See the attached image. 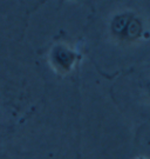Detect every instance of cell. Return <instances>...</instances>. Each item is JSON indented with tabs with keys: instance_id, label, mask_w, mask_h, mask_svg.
<instances>
[{
	"instance_id": "6da1fadb",
	"label": "cell",
	"mask_w": 150,
	"mask_h": 159,
	"mask_svg": "<svg viewBox=\"0 0 150 159\" xmlns=\"http://www.w3.org/2000/svg\"><path fill=\"white\" fill-rule=\"evenodd\" d=\"M143 27L142 23L134 13H122L118 14L111 21V32L114 37L120 41L129 43L139 39L142 34Z\"/></svg>"
},
{
	"instance_id": "7a4b0ae2",
	"label": "cell",
	"mask_w": 150,
	"mask_h": 159,
	"mask_svg": "<svg viewBox=\"0 0 150 159\" xmlns=\"http://www.w3.org/2000/svg\"><path fill=\"white\" fill-rule=\"evenodd\" d=\"M79 54L73 48L63 44L55 45L49 53V60L52 67L59 73H67L69 72L75 63L78 61Z\"/></svg>"
},
{
	"instance_id": "3957f363",
	"label": "cell",
	"mask_w": 150,
	"mask_h": 159,
	"mask_svg": "<svg viewBox=\"0 0 150 159\" xmlns=\"http://www.w3.org/2000/svg\"><path fill=\"white\" fill-rule=\"evenodd\" d=\"M147 91H148V97L150 98V83L148 84V86H147Z\"/></svg>"
},
{
	"instance_id": "277c9868",
	"label": "cell",
	"mask_w": 150,
	"mask_h": 159,
	"mask_svg": "<svg viewBox=\"0 0 150 159\" xmlns=\"http://www.w3.org/2000/svg\"><path fill=\"white\" fill-rule=\"evenodd\" d=\"M137 159H148V158H145V157H139Z\"/></svg>"
}]
</instances>
